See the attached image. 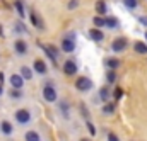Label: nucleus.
Listing matches in <instances>:
<instances>
[{"label":"nucleus","mask_w":147,"mask_h":141,"mask_svg":"<svg viewBox=\"0 0 147 141\" xmlns=\"http://www.w3.org/2000/svg\"><path fill=\"white\" fill-rule=\"evenodd\" d=\"M75 88L80 90V92H87V90L92 88V80L87 78V76H79L75 80Z\"/></svg>","instance_id":"f257e3e1"},{"label":"nucleus","mask_w":147,"mask_h":141,"mask_svg":"<svg viewBox=\"0 0 147 141\" xmlns=\"http://www.w3.org/2000/svg\"><path fill=\"white\" fill-rule=\"evenodd\" d=\"M127 46H128V41H127V37H123V36L116 37V39L111 43V49H113L115 53H121V51H125Z\"/></svg>","instance_id":"f03ea898"},{"label":"nucleus","mask_w":147,"mask_h":141,"mask_svg":"<svg viewBox=\"0 0 147 141\" xmlns=\"http://www.w3.org/2000/svg\"><path fill=\"white\" fill-rule=\"evenodd\" d=\"M16 121H17L19 124H28V122L31 121V112H29L28 109H19V110H16Z\"/></svg>","instance_id":"7ed1b4c3"},{"label":"nucleus","mask_w":147,"mask_h":141,"mask_svg":"<svg viewBox=\"0 0 147 141\" xmlns=\"http://www.w3.org/2000/svg\"><path fill=\"white\" fill-rule=\"evenodd\" d=\"M43 97H45L46 102H55L58 95H57V90H55L51 85H46V87L43 88Z\"/></svg>","instance_id":"20e7f679"},{"label":"nucleus","mask_w":147,"mask_h":141,"mask_svg":"<svg viewBox=\"0 0 147 141\" xmlns=\"http://www.w3.org/2000/svg\"><path fill=\"white\" fill-rule=\"evenodd\" d=\"M29 19H31V22H33V26L39 29V31H43L45 29V26H43V21H41V17L36 14V10H31L29 12Z\"/></svg>","instance_id":"39448f33"},{"label":"nucleus","mask_w":147,"mask_h":141,"mask_svg":"<svg viewBox=\"0 0 147 141\" xmlns=\"http://www.w3.org/2000/svg\"><path fill=\"white\" fill-rule=\"evenodd\" d=\"M10 85H12V88H16V90H21L22 88V85H24V80L21 78V75H17V73H14V75H10Z\"/></svg>","instance_id":"423d86ee"},{"label":"nucleus","mask_w":147,"mask_h":141,"mask_svg":"<svg viewBox=\"0 0 147 141\" xmlns=\"http://www.w3.org/2000/svg\"><path fill=\"white\" fill-rule=\"evenodd\" d=\"M63 73L65 75H75L77 73V65H75V61H72V60H67L65 63H63Z\"/></svg>","instance_id":"0eeeda50"},{"label":"nucleus","mask_w":147,"mask_h":141,"mask_svg":"<svg viewBox=\"0 0 147 141\" xmlns=\"http://www.w3.org/2000/svg\"><path fill=\"white\" fill-rule=\"evenodd\" d=\"M62 51L63 53H74L75 51V41H70V39L63 37V41H62Z\"/></svg>","instance_id":"6e6552de"},{"label":"nucleus","mask_w":147,"mask_h":141,"mask_svg":"<svg viewBox=\"0 0 147 141\" xmlns=\"http://www.w3.org/2000/svg\"><path fill=\"white\" fill-rule=\"evenodd\" d=\"M14 48H16V51H17L19 55H26V53H28V44H26V41H22V39H17V41L14 43Z\"/></svg>","instance_id":"1a4fd4ad"},{"label":"nucleus","mask_w":147,"mask_h":141,"mask_svg":"<svg viewBox=\"0 0 147 141\" xmlns=\"http://www.w3.org/2000/svg\"><path fill=\"white\" fill-rule=\"evenodd\" d=\"M89 37H91L92 41L99 43V41H103V39H105V34H103V31H101V29H96V27H94V29H91V31H89Z\"/></svg>","instance_id":"9d476101"},{"label":"nucleus","mask_w":147,"mask_h":141,"mask_svg":"<svg viewBox=\"0 0 147 141\" xmlns=\"http://www.w3.org/2000/svg\"><path fill=\"white\" fill-rule=\"evenodd\" d=\"M33 68H34V71H36V73H39V75H45V73L48 71V68H46V63H45L43 60H36V61H34V65H33Z\"/></svg>","instance_id":"9b49d317"},{"label":"nucleus","mask_w":147,"mask_h":141,"mask_svg":"<svg viewBox=\"0 0 147 141\" xmlns=\"http://www.w3.org/2000/svg\"><path fill=\"white\" fill-rule=\"evenodd\" d=\"M96 12L99 14V17H103V15L108 12V5H106L105 0H98V2H96Z\"/></svg>","instance_id":"f8f14e48"},{"label":"nucleus","mask_w":147,"mask_h":141,"mask_svg":"<svg viewBox=\"0 0 147 141\" xmlns=\"http://www.w3.org/2000/svg\"><path fill=\"white\" fill-rule=\"evenodd\" d=\"M21 78L22 80H33V70L28 68V67H21Z\"/></svg>","instance_id":"ddd939ff"},{"label":"nucleus","mask_w":147,"mask_h":141,"mask_svg":"<svg viewBox=\"0 0 147 141\" xmlns=\"http://www.w3.org/2000/svg\"><path fill=\"white\" fill-rule=\"evenodd\" d=\"M134 49H135L139 55H147V44L142 43V41H137V43L134 44Z\"/></svg>","instance_id":"4468645a"},{"label":"nucleus","mask_w":147,"mask_h":141,"mask_svg":"<svg viewBox=\"0 0 147 141\" xmlns=\"http://www.w3.org/2000/svg\"><path fill=\"white\" fill-rule=\"evenodd\" d=\"M105 65H106V67H108L111 71H113V70H116V68L120 67V61H118L116 58H108V60L105 61Z\"/></svg>","instance_id":"2eb2a0df"},{"label":"nucleus","mask_w":147,"mask_h":141,"mask_svg":"<svg viewBox=\"0 0 147 141\" xmlns=\"http://www.w3.org/2000/svg\"><path fill=\"white\" fill-rule=\"evenodd\" d=\"M0 129H2V133H3V134H7V136H9V134H12V124H10L9 121H3V122L0 124Z\"/></svg>","instance_id":"dca6fc26"},{"label":"nucleus","mask_w":147,"mask_h":141,"mask_svg":"<svg viewBox=\"0 0 147 141\" xmlns=\"http://www.w3.org/2000/svg\"><path fill=\"white\" fill-rule=\"evenodd\" d=\"M110 90H108V88H106V87H103V88H101V90H99V99H101V100H103V102H108V99H110Z\"/></svg>","instance_id":"f3484780"},{"label":"nucleus","mask_w":147,"mask_h":141,"mask_svg":"<svg viewBox=\"0 0 147 141\" xmlns=\"http://www.w3.org/2000/svg\"><path fill=\"white\" fill-rule=\"evenodd\" d=\"M105 26H108L111 29L116 27V26H118V19H116V17H106V19H105Z\"/></svg>","instance_id":"a211bd4d"},{"label":"nucleus","mask_w":147,"mask_h":141,"mask_svg":"<svg viewBox=\"0 0 147 141\" xmlns=\"http://www.w3.org/2000/svg\"><path fill=\"white\" fill-rule=\"evenodd\" d=\"M26 141H41V140H39V134L36 131H28L26 133Z\"/></svg>","instance_id":"6ab92c4d"},{"label":"nucleus","mask_w":147,"mask_h":141,"mask_svg":"<svg viewBox=\"0 0 147 141\" xmlns=\"http://www.w3.org/2000/svg\"><path fill=\"white\" fill-rule=\"evenodd\" d=\"M14 5H16V10L19 12V15L24 17V3H22V0H16Z\"/></svg>","instance_id":"aec40b11"},{"label":"nucleus","mask_w":147,"mask_h":141,"mask_svg":"<svg viewBox=\"0 0 147 141\" xmlns=\"http://www.w3.org/2000/svg\"><path fill=\"white\" fill-rule=\"evenodd\" d=\"M123 5H125L127 9L134 10V9H137V5H139V0H123Z\"/></svg>","instance_id":"412c9836"},{"label":"nucleus","mask_w":147,"mask_h":141,"mask_svg":"<svg viewBox=\"0 0 147 141\" xmlns=\"http://www.w3.org/2000/svg\"><path fill=\"white\" fill-rule=\"evenodd\" d=\"M92 22H94L96 29H99V27H103V26H105V17H99V15H96V17L92 19Z\"/></svg>","instance_id":"4be33fe9"},{"label":"nucleus","mask_w":147,"mask_h":141,"mask_svg":"<svg viewBox=\"0 0 147 141\" xmlns=\"http://www.w3.org/2000/svg\"><path fill=\"white\" fill-rule=\"evenodd\" d=\"M115 104H111V102H106V104H105V107H103V112H105V114H113V112H115Z\"/></svg>","instance_id":"5701e85b"},{"label":"nucleus","mask_w":147,"mask_h":141,"mask_svg":"<svg viewBox=\"0 0 147 141\" xmlns=\"http://www.w3.org/2000/svg\"><path fill=\"white\" fill-rule=\"evenodd\" d=\"M9 95H10L12 99H21V97H22V92H21V90H16V88H10V90H9Z\"/></svg>","instance_id":"b1692460"},{"label":"nucleus","mask_w":147,"mask_h":141,"mask_svg":"<svg viewBox=\"0 0 147 141\" xmlns=\"http://www.w3.org/2000/svg\"><path fill=\"white\" fill-rule=\"evenodd\" d=\"M106 80H108V83H115V82H116V73L110 70L106 73Z\"/></svg>","instance_id":"393cba45"},{"label":"nucleus","mask_w":147,"mask_h":141,"mask_svg":"<svg viewBox=\"0 0 147 141\" xmlns=\"http://www.w3.org/2000/svg\"><path fill=\"white\" fill-rule=\"evenodd\" d=\"M86 126H87V129H89L91 136H96V128L92 126V122H91V121H86Z\"/></svg>","instance_id":"a878e982"},{"label":"nucleus","mask_w":147,"mask_h":141,"mask_svg":"<svg viewBox=\"0 0 147 141\" xmlns=\"http://www.w3.org/2000/svg\"><path fill=\"white\" fill-rule=\"evenodd\" d=\"M60 109L63 110V116L69 117V104H67V102H60Z\"/></svg>","instance_id":"bb28decb"},{"label":"nucleus","mask_w":147,"mask_h":141,"mask_svg":"<svg viewBox=\"0 0 147 141\" xmlns=\"http://www.w3.org/2000/svg\"><path fill=\"white\" fill-rule=\"evenodd\" d=\"M16 31H17V33H26L24 24H22V22H17V24H16Z\"/></svg>","instance_id":"cd10ccee"},{"label":"nucleus","mask_w":147,"mask_h":141,"mask_svg":"<svg viewBox=\"0 0 147 141\" xmlns=\"http://www.w3.org/2000/svg\"><path fill=\"white\" fill-rule=\"evenodd\" d=\"M108 141H120V138L115 133H108Z\"/></svg>","instance_id":"c85d7f7f"},{"label":"nucleus","mask_w":147,"mask_h":141,"mask_svg":"<svg viewBox=\"0 0 147 141\" xmlns=\"http://www.w3.org/2000/svg\"><path fill=\"white\" fill-rule=\"evenodd\" d=\"M139 22H140L142 26H146V27H147V15H140V17H139Z\"/></svg>","instance_id":"c756f323"},{"label":"nucleus","mask_w":147,"mask_h":141,"mask_svg":"<svg viewBox=\"0 0 147 141\" xmlns=\"http://www.w3.org/2000/svg\"><path fill=\"white\" fill-rule=\"evenodd\" d=\"M77 5H79V2H77V0H72V2H69V9H75Z\"/></svg>","instance_id":"7c9ffc66"},{"label":"nucleus","mask_w":147,"mask_h":141,"mask_svg":"<svg viewBox=\"0 0 147 141\" xmlns=\"http://www.w3.org/2000/svg\"><path fill=\"white\" fill-rule=\"evenodd\" d=\"M115 97H116V99L121 97V88H116V90H115Z\"/></svg>","instance_id":"2f4dec72"},{"label":"nucleus","mask_w":147,"mask_h":141,"mask_svg":"<svg viewBox=\"0 0 147 141\" xmlns=\"http://www.w3.org/2000/svg\"><path fill=\"white\" fill-rule=\"evenodd\" d=\"M3 80H5V78H3V73H0V85L3 83Z\"/></svg>","instance_id":"473e14b6"},{"label":"nucleus","mask_w":147,"mask_h":141,"mask_svg":"<svg viewBox=\"0 0 147 141\" xmlns=\"http://www.w3.org/2000/svg\"><path fill=\"white\" fill-rule=\"evenodd\" d=\"M2 94H3V88H2V85H0V95H2Z\"/></svg>","instance_id":"72a5a7b5"},{"label":"nucleus","mask_w":147,"mask_h":141,"mask_svg":"<svg viewBox=\"0 0 147 141\" xmlns=\"http://www.w3.org/2000/svg\"><path fill=\"white\" fill-rule=\"evenodd\" d=\"M144 37H146V41H147V33H146V34H144Z\"/></svg>","instance_id":"f704fd0d"},{"label":"nucleus","mask_w":147,"mask_h":141,"mask_svg":"<svg viewBox=\"0 0 147 141\" xmlns=\"http://www.w3.org/2000/svg\"><path fill=\"white\" fill-rule=\"evenodd\" d=\"M80 141H87V140H80Z\"/></svg>","instance_id":"c9c22d12"}]
</instances>
